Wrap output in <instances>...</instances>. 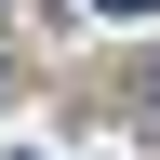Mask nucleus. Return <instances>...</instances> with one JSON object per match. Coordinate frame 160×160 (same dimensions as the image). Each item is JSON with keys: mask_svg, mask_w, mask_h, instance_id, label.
Wrapping results in <instances>:
<instances>
[{"mask_svg": "<svg viewBox=\"0 0 160 160\" xmlns=\"http://www.w3.org/2000/svg\"><path fill=\"white\" fill-rule=\"evenodd\" d=\"M93 13H107V27H147V13H160V0H93Z\"/></svg>", "mask_w": 160, "mask_h": 160, "instance_id": "nucleus-1", "label": "nucleus"}, {"mask_svg": "<svg viewBox=\"0 0 160 160\" xmlns=\"http://www.w3.org/2000/svg\"><path fill=\"white\" fill-rule=\"evenodd\" d=\"M13 160H27V147H13Z\"/></svg>", "mask_w": 160, "mask_h": 160, "instance_id": "nucleus-2", "label": "nucleus"}]
</instances>
